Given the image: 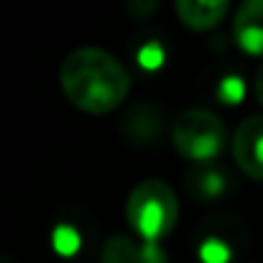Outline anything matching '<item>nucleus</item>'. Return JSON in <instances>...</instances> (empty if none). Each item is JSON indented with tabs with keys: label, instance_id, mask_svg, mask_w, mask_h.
Segmentation results:
<instances>
[{
	"label": "nucleus",
	"instance_id": "f257e3e1",
	"mask_svg": "<svg viewBox=\"0 0 263 263\" xmlns=\"http://www.w3.org/2000/svg\"><path fill=\"white\" fill-rule=\"evenodd\" d=\"M59 85L64 97L77 110L105 115L125 102L130 74L110 51L97 46H80L64 57Z\"/></svg>",
	"mask_w": 263,
	"mask_h": 263
},
{
	"label": "nucleus",
	"instance_id": "423d86ee",
	"mask_svg": "<svg viewBox=\"0 0 263 263\" xmlns=\"http://www.w3.org/2000/svg\"><path fill=\"white\" fill-rule=\"evenodd\" d=\"M105 263H169L159 243L136 240L130 235H112L102 251Z\"/></svg>",
	"mask_w": 263,
	"mask_h": 263
},
{
	"label": "nucleus",
	"instance_id": "1a4fd4ad",
	"mask_svg": "<svg viewBox=\"0 0 263 263\" xmlns=\"http://www.w3.org/2000/svg\"><path fill=\"white\" fill-rule=\"evenodd\" d=\"M125 133L138 143H151L161 133V115L151 105H136V110L123 120Z\"/></svg>",
	"mask_w": 263,
	"mask_h": 263
},
{
	"label": "nucleus",
	"instance_id": "9b49d317",
	"mask_svg": "<svg viewBox=\"0 0 263 263\" xmlns=\"http://www.w3.org/2000/svg\"><path fill=\"white\" fill-rule=\"evenodd\" d=\"M243 82L238 80V77H228L225 82H222V100L225 102H238L240 97H243Z\"/></svg>",
	"mask_w": 263,
	"mask_h": 263
},
{
	"label": "nucleus",
	"instance_id": "6e6552de",
	"mask_svg": "<svg viewBox=\"0 0 263 263\" xmlns=\"http://www.w3.org/2000/svg\"><path fill=\"white\" fill-rule=\"evenodd\" d=\"M186 186L194 197L199 199H215L222 197L230 186V176L225 174L220 166H194L186 176Z\"/></svg>",
	"mask_w": 263,
	"mask_h": 263
},
{
	"label": "nucleus",
	"instance_id": "f8f14e48",
	"mask_svg": "<svg viewBox=\"0 0 263 263\" xmlns=\"http://www.w3.org/2000/svg\"><path fill=\"white\" fill-rule=\"evenodd\" d=\"M253 89H256V97H258V102L263 105V64L258 67V72H256V82H253Z\"/></svg>",
	"mask_w": 263,
	"mask_h": 263
},
{
	"label": "nucleus",
	"instance_id": "20e7f679",
	"mask_svg": "<svg viewBox=\"0 0 263 263\" xmlns=\"http://www.w3.org/2000/svg\"><path fill=\"white\" fill-rule=\"evenodd\" d=\"M233 159L248 179L263 181V115H251L235 128Z\"/></svg>",
	"mask_w": 263,
	"mask_h": 263
},
{
	"label": "nucleus",
	"instance_id": "39448f33",
	"mask_svg": "<svg viewBox=\"0 0 263 263\" xmlns=\"http://www.w3.org/2000/svg\"><path fill=\"white\" fill-rule=\"evenodd\" d=\"M235 44L251 54L263 57V0H243L233 18Z\"/></svg>",
	"mask_w": 263,
	"mask_h": 263
},
{
	"label": "nucleus",
	"instance_id": "7ed1b4c3",
	"mask_svg": "<svg viewBox=\"0 0 263 263\" xmlns=\"http://www.w3.org/2000/svg\"><path fill=\"white\" fill-rule=\"evenodd\" d=\"M174 148L192 161H210L225 146V123L210 110H184L172 125Z\"/></svg>",
	"mask_w": 263,
	"mask_h": 263
},
{
	"label": "nucleus",
	"instance_id": "9d476101",
	"mask_svg": "<svg viewBox=\"0 0 263 263\" xmlns=\"http://www.w3.org/2000/svg\"><path fill=\"white\" fill-rule=\"evenodd\" d=\"M199 256L204 263H228L233 258V240L217 235V233H210L204 235L202 246H199Z\"/></svg>",
	"mask_w": 263,
	"mask_h": 263
},
{
	"label": "nucleus",
	"instance_id": "f03ea898",
	"mask_svg": "<svg viewBox=\"0 0 263 263\" xmlns=\"http://www.w3.org/2000/svg\"><path fill=\"white\" fill-rule=\"evenodd\" d=\"M125 220L141 240L159 243L174 230L179 220V199L174 189L159 179H146L136 184L125 202Z\"/></svg>",
	"mask_w": 263,
	"mask_h": 263
},
{
	"label": "nucleus",
	"instance_id": "0eeeda50",
	"mask_svg": "<svg viewBox=\"0 0 263 263\" xmlns=\"http://www.w3.org/2000/svg\"><path fill=\"white\" fill-rule=\"evenodd\" d=\"M228 5L230 0H176V15L192 31H210L225 18Z\"/></svg>",
	"mask_w": 263,
	"mask_h": 263
}]
</instances>
